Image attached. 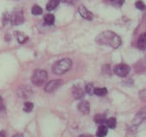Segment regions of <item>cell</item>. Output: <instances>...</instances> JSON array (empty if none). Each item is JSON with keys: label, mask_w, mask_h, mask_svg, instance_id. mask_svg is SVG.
Listing matches in <instances>:
<instances>
[{"label": "cell", "mask_w": 146, "mask_h": 137, "mask_svg": "<svg viewBox=\"0 0 146 137\" xmlns=\"http://www.w3.org/2000/svg\"><path fill=\"white\" fill-rule=\"evenodd\" d=\"M138 47L141 50H144L145 49L146 42H145V33H142V34L139 37L138 40Z\"/></svg>", "instance_id": "cell-15"}, {"label": "cell", "mask_w": 146, "mask_h": 137, "mask_svg": "<svg viewBox=\"0 0 146 137\" xmlns=\"http://www.w3.org/2000/svg\"><path fill=\"white\" fill-rule=\"evenodd\" d=\"M72 67V61L68 58H64L56 61L52 67V71L55 74H64L70 71Z\"/></svg>", "instance_id": "cell-2"}, {"label": "cell", "mask_w": 146, "mask_h": 137, "mask_svg": "<svg viewBox=\"0 0 146 137\" xmlns=\"http://www.w3.org/2000/svg\"><path fill=\"white\" fill-rule=\"evenodd\" d=\"M78 12L83 18L88 20H92L94 18V15L92 13H90V11L88 10V9L85 7L84 5H80L78 7Z\"/></svg>", "instance_id": "cell-8"}, {"label": "cell", "mask_w": 146, "mask_h": 137, "mask_svg": "<svg viewBox=\"0 0 146 137\" xmlns=\"http://www.w3.org/2000/svg\"><path fill=\"white\" fill-rule=\"evenodd\" d=\"M80 137H91V136H86V135H84V136H80Z\"/></svg>", "instance_id": "cell-29"}, {"label": "cell", "mask_w": 146, "mask_h": 137, "mask_svg": "<svg viewBox=\"0 0 146 137\" xmlns=\"http://www.w3.org/2000/svg\"><path fill=\"white\" fill-rule=\"evenodd\" d=\"M111 2L114 6L116 7H121L125 3V0H111Z\"/></svg>", "instance_id": "cell-24"}, {"label": "cell", "mask_w": 146, "mask_h": 137, "mask_svg": "<svg viewBox=\"0 0 146 137\" xmlns=\"http://www.w3.org/2000/svg\"><path fill=\"white\" fill-rule=\"evenodd\" d=\"M17 94L20 98L26 99V98H29L32 96L33 91L29 86L23 85V86H20L19 88V89L17 91Z\"/></svg>", "instance_id": "cell-7"}, {"label": "cell", "mask_w": 146, "mask_h": 137, "mask_svg": "<svg viewBox=\"0 0 146 137\" xmlns=\"http://www.w3.org/2000/svg\"><path fill=\"white\" fill-rule=\"evenodd\" d=\"M95 88L94 87V85L92 84H88L86 85L85 87V90H86V92H88L90 95H94V91Z\"/></svg>", "instance_id": "cell-22"}, {"label": "cell", "mask_w": 146, "mask_h": 137, "mask_svg": "<svg viewBox=\"0 0 146 137\" xmlns=\"http://www.w3.org/2000/svg\"><path fill=\"white\" fill-rule=\"evenodd\" d=\"M47 72L43 70L37 69L33 72L31 78L32 83L36 86H42L47 80Z\"/></svg>", "instance_id": "cell-3"}, {"label": "cell", "mask_w": 146, "mask_h": 137, "mask_svg": "<svg viewBox=\"0 0 146 137\" xmlns=\"http://www.w3.org/2000/svg\"><path fill=\"white\" fill-rule=\"evenodd\" d=\"M107 134H108V127L102 124L98 127L96 135L98 137H105Z\"/></svg>", "instance_id": "cell-12"}, {"label": "cell", "mask_w": 146, "mask_h": 137, "mask_svg": "<svg viewBox=\"0 0 146 137\" xmlns=\"http://www.w3.org/2000/svg\"><path fill=\"white\" fill-rule=\"evenodd\" d=\"M15 35H16V37H17V40H18L19 43H24L26 42V41L29 39V37H27V35L20 31L15 32Z\"/></svg>", "instance_id": "cell-14"}, {"label": "cell", "mask_w": 146, "mask_h": 137, "mask_svg": "<svg viewBox=\"0 0 146 137\" xmlns=\"http://www.w3.org/2000/svg\"><path fill=\"white\" fill-rule=\"evenodd\" d=\"M94 120L95 122L96 123L100 124V125H102L104 124L105 122H106V117L104 115H101V114H98L94 116Z\"/></svg>", "instance_id": "cell-19"}, {"label": "cell", "mask_w": 146, "mask_h": 137, "mask_svg": "<svg viewBox=\"0 0 146 137\" xmlns=\"http://www.w3.org/2000/svg\"><path fill=\"white\" fill-rule=\"evenodd\" d=\"M44 21L47 25H50V26H52L55 23V16L53 14H46L45 16H44Z\"/></svg>", "instance_id": "cell-16"}, {"label": "cell", "mask_w": 146, "mask_h": 137, "mask_svg": "<svg viewBox=\"0 0 146 137\" xmlns=\"http://www.w3.org/2000/svg\"><path fill=\"white\" fill-rule=\"evenodd\" d=\"M0 137H5V133L4 131H1L0 132Z\"/></svg>", "instance_id": "cell-27"}, {"label": "cell", "mask_w": 146, "mask_h": 137, "mask_svg": "<svg viewBox=\"0 0 146 137\" xmlns=\"http://www.w3.org/2000/svg\"><path fill=\"white\" fill-rule=\"evenodd\" d=\"M60 4V0H50L46 4V9L47 11H52L57 7Z\"/></svg>", "instance_id": "cell-13"}, {"label": "cell", "mask_w": 146, "mask_h": 137, "mask_svg": "<svg viewBox=\"0 0 146 137\" xmlns=\"http://www.w3.org/2000/svg\"><path fill=\"white\" fill-rule=\"evenodd\" d=\"M42 13V9L40 5H35L33 6L32 13L33 14V15H35V16H39V15H41Z\"/></svg>", "instance_id": "cell-20"}, {"label": "cell", "mask_w": 146, "mask_h": 137, "mask_svg": "<svg viewBox=\"0 0 146 137\" xmlns=\"http://www.w3.org/2000/svg\"><path fill=\"white\" fill-rule=\"evenodd\" d=\"M13 137H23V136L22 134H20V133H17V134L14 135Z\"/></svg>", "instance_id": "cell-28"}, {"label": "cell", "mask_w": 146, "mask_h": 137, "mask_svg": "<svg viewBox=\"0 0 146 137\" xmlns=\"http://www.w3.org/2000/svg\"><path fill=\"white\" fill-rule=\"evenodd\" d=\"M24 16L22 11H16L9 16V22L13 25H20L24 23Z\"/></svg>", "instance_id": "cell-5"}, {"label": "cell", "mask_w": 146, "mask_h": 137, "mask_svg": "<svg viewBox=\"0 0 146 137\" xmlns=\"http://www.w3.org/2000/svg\"><path fill=\"white\" fill-rule=\"evenodd\" d=\"M114 71L116 75L118 77H126L130 72V67L125 63H120L114 67Z\"/></svg>", "instance_id": "cell-4"}, {"label": "cell", "mask_w": 146, "mask_h": 137, "mask_svg": "<svg viewBox=\"0 0 146 137\" xmlns=\"http://www.w3.org/2000/svg\"><path fill=\"white\" fill-rule=\"evenodd\" d=\"M78 110L84 115H88L90 112V104L87 101H82L78 105Z\"/></svg>", "instance_id": "cell-10"}, {"label": "cell", "mask_w": 146, "mask_h": 137, "mask_svg": "<svg viewBox=\"0 0 146 137\" xmlns=\"http://www.w3.org/2000/svg\"><path fill=\"white\" fill-rule=\"evenodd\" d=\"M106 126L109 129H114L116 127V124H117V120L116 118L114 117H111L109 118L108 120H106Z\"/></svg>", "instance_id": "cell-17"}, {"label": "cell", "mask_w": 146, "mask_h": 137, "mask_svg": "<svg viewBox=\"0 0 146 137\" xmlns=\"http://www.w3.org/2000/svg\"><path fill=\"white\" fill-rule=\"evenodd\" d=\"M4 109V104H3V98L0 96V112Z\"/></svg>", "instance_id": "cell-26"}, {"label": "cell", "mask_w": 146, "mask_h": 137, "mask_svg": "<svg viewBox=\"0 0 146 137\" xmlns=\"http://www.w3.org/2000/svg\"><path fill=\"white\" fill-rule=\"evenodd\" d=\"M145 108H141V110L138 112V114L136 115L135 117V119L133 120V123L135 124V125L141 124L145 119Z\"/></svg>", "instance_id": "cell-9"}, {"label": "cell", "mask_w": 146, "mask_h": 137, "mask_svg": "<svg viewBox=\"0 0 146 137\" xmlns=\"http://www.w3.org/2000/svg\"><path fill=\"white\" fill-rule=\"evenodd\" d=\"M73 95L76 99H80L84 96V91L82 88L74 87L73 89Z\"/></svg>", "instance_id": "cell-11"}, {"label": "cell", "mask_w": 146, "mask_h": 137, "mask_svg": "<svg viewBox=\"0 0 146 137\" xmlns=\"http://www.w3.org/2000/svg\"><path fill=\"white\" fill-rule=\"evenodd\" d=\"M62 84H63L62 80H52L46 84L44 90H45L46 92L52 93L58 89Z\"/></svg>", "instance_id": "cell-6"}, {"label": "cell", "mask_w": 146, "mask_h": 137, "mask_svg": "<svg viewBox=\"0 0 146 137\" xmlns=\"http://www.w3.org/2000/svg\"><path fill=\"white\" fill-rule=\"evenodd\" d=\"M135 7L138 9H140V10H145V3L141 1V0H138L135 3Z\"/></svg>", "instance_id": "cell-23"}, {"label": "cell", "mask_w": 146, "mask_h": 137, "mask_svg": "<svg viewBox=\"0 0 146 137\" xmlns=\"http://www.w3.org/2000/svg\"><path fill=\"white\" fill-rule=\"evenodd\" d=\"M33 108V104L32 102H27L24 104V108L23 111L26 112H30Z\"/></svg>", "instance_id": "cell-21"}, {"label": "cell", "mask_w": 146, "mask_h": 137, "mask_svg": "<svg viewBox=\"0 0 146 137\" xmlns=\"http://www.w3.org/2000/svg\"><path fill=\"white\" fill-rule=\"evenodd\" d=\"M61 1L62 3H67V4H70V5H74L75 3H77V0H60Z\"/></svg>", "instance_id": "cell-25"}, {"label": "cell", "mask_w": 146, "mask_h": 137, "mask_svg": "<svg viewBox=\"0 0 146 137\" xmlns=\"http://www.w3.org/2000/svg\"><path fill=\"white\" fill-rule=\"evenodd\" d=\"M94 94L98 96H104L108 94V90L106 88H96L94 91Z\"/></svg>", "instance_id": "cell-18"}, {"label": "cell", "mask_w": 146, "mask_h": 137, "mask_svg": "<svg viewBox=\"0 0 146 137\" xmlns=\"http://www.w3.org/2000/svg\"><path fill=\"white\" fill-rule=\"evenodd\" d=\"M99 45L109 46L112 48H118L121 44V40L118 35L112 31H104L98 35L95 40Z\"/></svg>", "instance_id": "cell-1"}]
</instances>
